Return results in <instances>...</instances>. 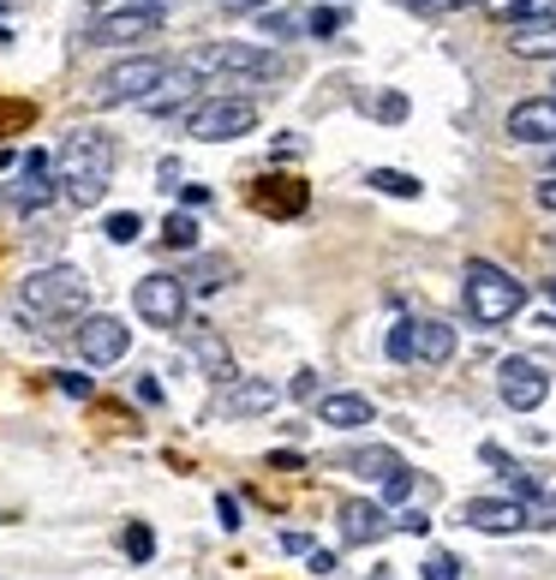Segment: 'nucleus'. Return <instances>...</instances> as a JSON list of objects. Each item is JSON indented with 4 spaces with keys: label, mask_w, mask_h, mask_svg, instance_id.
I'll use <instances>...</instances> for the list:
<instances>
[{
    "label": "nucleus",
    "mask_w": 556,
    "mask_h": 580,
    "mask_svg": "<svg viewBox=\"0 0 556 580\" xmlns=\"http://www.w3.org/2000/svg\"><path fill=\"white\" fill-rule=\"evenodd\" d=\"M108 180H114V138L96 132V126H72L55 156V192H67L72 210H96L108 198Z\"/></svg>",
    "instance_id": "nucleus-1"
},
{
    "label": "nucleus",
    "mask_w": 556,
    "mask_h": 580,
    "mask_svg": "<svg viewBox=\"0 0 556 580\" xmlns=\"http://www.w3.org/2000/svg\"><path fill=\"white\" fill-rule=\"evenodd\" d=\"M84 306H91V282L72 263H55V270H36L19 282V318H31V323L84 318Z\"/></svg>",
    "instance_id": "nucleus-2"
},
{
    "label": "nucleus",
    "mask_w": 556,
    "mask_h": 580,
    "mask_svg": "<svg viewBox=\"0 0 556 580\" xmlns=\"http://www.w3.org/2000/svg\"><path fill=\"white\" fill-rule=\"evenodd\" d=\"M461 299L478 323H509L527 311V282L509 275L502 263H490V258H473L461 270Z\"/></svg>",
    "instance_id": "nucleus-3"
},
{
    "label": "nucleus",
    "mask_w": 556,
    "mask_h": 580,
    "mask_svg": "<svg viewBox=\"0 0 556 580\" xmlns=\"http://www.w3.org/2000/svg\"><path fill=\"white\" fill-rule=\"evenodd\" d=\"M186 67L198 79H275L282 72V55L263 43H210L198 55H186Z\"/></svg>",
    "instance_id": "nucleus-4"
},
{
    "label": "nucleus",
    "mask_w": 556,
    "mask_h": 580,
    "mask_svg": "<svg viewBox=\"0 0 556 580\" xmlns=\"http://www.w3.org/2000/svg\"><path fill=\"white\" fill-rule=\"evenodd\" d=\"M162 72H168V60H156V55H126V60H114V67L103 72V79H96L91 103H96V108H126V103H144V96L162 84Z\"/></svg>",
    "instance_id": "nucleus-5"
},
{
    "label": "nucleus",
    "mask_w": 556,
    "mask_h": 580,
    "mask_svg": "<svg viewBox=\"0 0 556 580\" xmlns=\"http://www.w3.org/2000/svg\"><path fill=\"white\" fill-rule=\"evenodd\" d=\"M251 126H258V103L251 96H210V103H198L186 115V132L198 144H227V138H246Z\"/></svg>",
    "instance_id": "nucleus-6"
},
{
    "label": "nucleus",
    "mask_w": 556,
    "mask_h": 580,
    "mask_svg": "<svg viewBox=\"0 0 556 580\" xmlns=\"http://www.w3.org/2000/svg\"><path fill=\"white\" fill-rule=\"evenodd\" d=\"M389 359H425V365H443L449 353H454V330L449 323H437V318H401L395 330H389Z\"/></svg>",
    "instance_id": "nucleus-7"
},
{
    "label": "nucleus",
    "mask_w": 556,
    "mask_h": 580,
    "mask_svg": "<svg viewBox=\"0 0 556 580\" xmlns=\"http://www.w3.org/2000/svg\"><path fill=\"white\" fill-rule=\"evenodd\" d=\"M497 395L509 401L514 413H539L551 401V371L539 359H521V353H509V359L497 365Z\"/></svg>",
    "instance_id": "nucleus-8"
},
{
    "label": "nucleus",
    "mask_w": 556,
    "mask_h": 580,
    "mask_svg": "<svg viewBox=\"0 0 556 580\" xmlns=\"http://www.w3.org/2000/svg\"><path fill=\"white\" fill-rule=\"evenodd\" d=\"M132 306L144 323H156V330H180L186 323V282L180 275H144V282L132 287Z\"/></svg>",
    "instance_id": "nucleus-9"
},
{
    "label": "nucleus",
    "mask_w": 556,
    "mask_h": 580,
    "mask_svg": "<svg viewBox=\"0 0 556 580\" xmlns=\"http://www.w3.org/2000/svg\"><path fill=\"white\" fill-rule=\"evenodd\" d=\"M162 31V7H150V0H120V7H108L103 19L84 31V43H144V36Z\"/></svg>",
    "instance_id": "nucleus-10"
},
{
    "label": "nucleus",
    "mask_w": 556,
    "mask_h": 580,
    "mask_svg": "<svg viewBox=\"0 0 556 580\" xmlns=\"http://www.w3.org/2000/svg\"><path fill=\"white\" fill-rule=\"evenodd\" d=\"M72 342H79L84 365H114V359H126V347H132V330H126L120 318H108V311H96V318H79Z\"/></svg>",
    "instance_id": "nucleus-11"
},
{
    "label": "nucleus",
    "mask_w": 556,
    "mask_h": 580,
    "mask_svg": "<svg viewBox=\"0 0 556 580\" xmlns=\"http://www.w3.org/2000/svg\"><path fill=\"white\" fill-rule=\"evenodd\" d=\"M275 407H282V389L263 383V377H227L216 395L222 419H258V413H275Z\"/></svg>",
    "instance_id": "nucleus-12"
},
{
    "label": "nucleus",
    "mask_w": 556,
    "mask_h": 580,
    "mask_svg": "<svg viewBox=\"0 0 556 580\" xmlns=\"http://www.w3.org/2000/svg\"><path fill=\"white\" fill-rule=\"evenodd\" d=\"M12 204L24 210V216H36V210L55 204V156L48 150H31L19 168V186H12Z\"/></svg>",
    "instance_id": "nucleus-13"
},
{
    "label": "nucleus",
    "mask_w": 556,
    "mask_h": 580,
    "mask_svg": "<svg viewBox=\"0 0 556 580\" xmlns=\"http://www.w3.org/2000/svg\"><path fill=\"white\" fill-rule=\"evenodd\" d=\"M335 526H341V538H347V545H377V538H389L395 533V514L383 509V502H341L335 509Z\"/></svg>",
    "instance_id": "nucleus-14"
},
{
    "label": "nucleus",
    "mask_w": 556,
    "mask_h": 580,
    "mask_svg": "<svg viewBox=\"0 0 556 580\" xmlns=\"http://www.w3.org/2000/svg\"><path fill=\"white\" fill-rule=\"evenodd\" d=\"M461 521L478 526V533H521V526H527V502H514V497H466L461 502Z\"/></svg>",
    "instance_id": "nucleus-15"
},
{
    "label": "nucleus",
    "mask_w": 556,
    "mask_h": 580,
    "mask_svg": "<svg viewBox=\"0 0 556 580\" xmlns=\"http://www.w3.org/2000/svg\"><path fill=\"white\" fill-rule=\"evenodd\" d=\"M509 138L514 144H556V96L514 103L509 108Z\"/></svg>",
    "instance_id": "nucleus-16"
},
{
    "label": "nucleus",
    "mask_w": 556,
    "mask_h": 580,
    "mask_svg": "<svg viewBox=\"0 0 556 580\" xmlns=\"http://www.w3.org/2000/svg\"><path fill=\"white\" fill-rule=\"evenodd\" d=\"M371 419H377L371 395H353V389L318 395V425H335V431H359V425H371Z\"/></svg>",
    "instance_id": "nucleus-17"
},
{
    "label": "nucleus",
    "mask_w": 556,
    "mask_h": 580,
    "mask_svg": "<svg viewBox=\"0 0 556 580\" xmlns=\"http://www.w3.org/2000/svg\"><path fill=\"white\" fill-rule=\"evenodd\" d=\"M251 204H258L263 216H299V210H306V186L299 180H258Z\"/></svg>",
    "instance_id": "nucleus-18"
},
{
    "label": "nucleus",
    "mask_w": 556,
    "mask_h": 580,
    "mask_svg": "<svg viewBox=\"0 0 556 580\" xmlns=\"http://www.w3.org/2000/svg\"><path fill=\"white\" fill-rule=\"evenodd\" d=\"M186 342H192L198 365H204V371L216 377V383H227V377H234V359H227V342H222L216 330H210V323H198V330H186Z\"/></svg>",
    "instance_id": "nucleus-19"
},
{
    "label": "nucleus",
    "mask_w": 556,
    "mask_h": 580,
    "mask_svg": "<svg viewBox=\"0 0 556 580\" xmlns=\"http://www.w3.org/2000/svg\"><path fill=\"white\" fill-rule=\"evenodd\" d=\"M180 282H186V294H216V287L234 282V263L227 258H198L192 275H180Z\"/></svg>",
    "instance_id": "nucleus-20"
},
{
    "label": "nucleus",
    "mask_w": 556,
    "mask_h": 580,
    "mask_svg": "<svg viewBox=\"0 0 556 580\" xmlns=\"http://www.w3.org/2000/svg\"><path fill=\"white\" fill-rule=\"evenodd\" d=\"M485 12L502 24H533V19H545V12H556V0H485Z\"/></svg>",
    "instance_id": "nucleus-21"
},
{
    "label": "nucleus",
    "mask_w": 556,
    "mask_h": 580,
    "mask_svg": "<svg viewBox=\"0 0 556 580\" xmlns=\"http://www.w3.org/2000/svg\"><path fill=\"white\" fill-rule=\"evenodd\" d=\"M347 466H353V473H365V478H377V485H383V478L401 466V455H395V449H383V443H371V449H359V455H347Z\"/></svg>",
    "instance_id": "nucleus-22"
},
{
    "label": "nucleus",
    "mask_w": 556,
    "mask_h": 580,
    "mask_svg": "<svg viewBox=\"0 0 556 580\" xmlns=\"http://www.w3.org/2000/svg\"><path fill=\"white\" fill-rule=\"evenodd\" d=\"M365 186H377V192H389V198H419L425 192L419 174H401V168H371V174H365Z\"/></svg>",
    "instance_id": "nucleus-23"
},
{
    "label": "nucleus",
    "mask_w": 556,
    "mask_h": 580,
    "mask_svg": "<svg viewBox=\"0 0 556 580\" xmlns=\"http://www.w3.org/2000/svg\"><path fill=\"white\" fill-rule=\"evenodd\" d=\"M514 55H556V24H514Z\"/></svg>",
    "instance_id": "nucleus-24"
},
{
    "label": "nucleus",
    "mask_w": 556,
    "mask_h": 580,
    "mask_svg": "<svg viewBox=\"0 0 556 580\" xmlns=\"http://www.w3.org/2000/svg\"><path fill=\"white\" fill-rule=\"evenodd\" d=\"M162 239H168L174 251H192V246H198V222H192V210H174V216L162 222Z\"/></svg>",
    "instance_id": "nucleus-25"
},
{
    "label": "nucleus",
    "mask_w": 556,
    "mask_h": 580,
    "mask_svg": "<svg viewBox=\"0 0 556 580\" xmlns=\"http://www.w3.org/2000/svg\"><path fill=\"white\" fill-rule=\"evenodd\" d=\"M263 36H270V43L306 36V12H263Z\"/></svg>",
    "instance_id": "nucleus-26"
},
{
    "label": "nucleus",
    "mask_w": 556,
    "mask_h": 580,
    "mask_svg": "<svg viewBox=\"0 0 556 580\" xmlns=\"http://www.w3.org/2000/svg\"><path fill=\"white\" fill-rule=\"evenodd\" d=\"M120 545H126V557H132V563H150V557H156V533H150L144 521H126V538H120Z\"/></svg>",
    "instance_id": "nucleus-27"
},
{
    "label": "nucleus",
    "mask_w": 556,
    "mask_h": 580,
    "mask_svg": "<svg viewBox=\"0 0 556 580\" xmlns=\"http://www.w3.org/2000/svg\"><path fill=\"white\" fill-rule=\"evenodd\" d=\"M108 239H114V246H132V239L138 234H144V222H138L132 216V210H114V216H108V228H103Z\"/></svg>",
    "instance_id": "nucleus-28"
},
{
    "label": "nucleus",
    "mask_w": 556,
    "mask_h": 580,
    "mask_svg": "<svg viewBox=\"0 0 556 580\" xmlns=\"http://www.w3.org/2000/svg\"><path fill=\"white\" fill-rule=\"evenodd\" d=\"M527 526H556V490H533L527 497Z\"/></svg>",
    "instance_id": "nucleus-29"
},
{
    "label": "nucleus",
    "mask_w": 556,
    "mask_h": 580,
    "mask_svg": "<svg viewBox=\"0 0 556 580\" xmlns=\"http://www.w3.org/2000/svg\"><path fill=\"white\" fill-rule=\"evenodd\" d=\"M31 120H36V108H31V103H7V96H0V138L19 132V126H31Z\"/></svg>",
    "instance_id": "nucleus-30"
},
{
    "label": "nucleus",
    "mask_w": 556,
    "mask_h": 580,
    "mask_svg": "<svg viewBox=\"0 0 556 580\" xmlns=\"http://www.w3.org/2000/svg\"><path fill=\"white\" fill-rule=\"evenodd\" d=\"M401 497H413V466H407V461H401L395 473L383 478V502H401Z\"/></svg>",
    "instance_id": "nucleus-31"
},
{
    "label": "nucleus",
    "mask_w": 556,
    "mask_h": 580,
    "mask_svg": "<svg viewBox=\"0 0 556 580\" xmlns=\"http://www.w3.org/2000/svg\"><path fill=\"white\" fill-rule=\"evenodd\" d=\"M306 31H311V36H335V31H341V12H335V7L306 12Z\"/></svg>",
    "instance_id": "nucleus-32"
},
{
    "label": "nucleus",
    "mask_w": 556,
    "mask_h": 580,
    "mask_svg": "<svg viewBox=\"0 0 556 580\" xmlns=\"http://www.w3.org/2000/svg\"><path fill=\"white\" fill-rule=\"evenodd\" d=\"M419 575H425V580H461V563H454V557H443V551H437V557L425 563Z\"/></svg>",
    "instance_id": "nucleus-33"
},
{
    "label": "nucleus",
    "mask_w": 556,
    "mask_h": 580,
    "mask_svg": "<svg viewBox=\"0 0 556 580\" xmlns=\"http://www.w3.org/2000/svg\"><path fill=\"white\" fill-rule=\"evenodd\" d=\"M401 115H407V96H401V91L377 96V120H401Z\"/></svg>",
    "instance_id": "nucleus-34"
},
{
    "label": "nucleus",
    "mask_w": 556,
    "mask_h": 580,
    "mask_svg": "<svg viewBox=\"0 0 556 580\" xmlns=\"http://www.w3.org/2000/svg\"><path fill=\"white\" fill-rule=\"evenodd\" d=\"M395 533H413V538H425V533H431V521H425L419 509H407V514H395Z\"/></svg>",
    "instance_id": "nucleus-35"
},
{
    "label": "nucleus",
    "mask_w": 556,
    "mask_h": 580,
    "mask_svg": "<svg viewBox=\"0 0 556 580\" xmlns=\"http://www.w3.org/2000/svg\"><path fill=\"white\" fill-rule=\"evenodd\" d=\"M216 521H222V533H239V502L234 497H216Z\"/></svg>",
    "instance_id": "nucleus-36"
},
{
    "label": "nucleus",
    "mask_w": 556,
    "mask_h": 580,
    "mask_svg": "<svg viewBox=\"0 0 556 580\" xmlns=\"http://www.w3.org/2000/svg\"><path fill=\"white\" fill-rule=\"evenodd\" d=\"M287 395H294V401H318V371H299Z\"/></svg>",
    "instance_id": "nucleus-37"
},
{
    "label": "nucleus",
    "mask_w": 556,
    "mask_h": 580,
    "mask_svg": "<svg viewBox=\"0 0 556 580\" xmlns=\"http://www.w3.org/2000/svg\"><path fill=\"white\" fill-rule=\"evenodd\" d=\"M60 389L79 395V401H91V377H79V371H60Z\"/></svg>",
    "instance_id": "nucleus-38"
},
{
    "label": "nucleus",
    "mask_w": 556,
    "mask_h": 580,
    "mask_svg": "<svg viewBox=\"0 0 556 580\" xmlns=\"http://www.w3.org/2000/svg\"><path fill=\"white\" fill-rule=\"evenodd\" d=\"M401 7H413V12H443V7H466V0H401Z\"/></svg>",
    "instance_id": "nucleus-39"
},
{
    "label": "nucleus",
    "mask_w": 556,
    "mask_h": 580,
    "mask_svg": "<svg viewBox=\"0 0 556 580\" xmlns=\"http://www.w3.org/2000/svg\"><path fill=\"white\" fill-rule=\"evenodd\" d=\"M533 198H539V210H556V174H551V180H545V186H539V192H533Z\"/></svg>",
    "instance_id": "nucleus-40"
},
{
    "label": "nucleus",
    "mask_w": 556,
    "mask_h": 580,
    "mask_svg": "<svg viewBox=\"0 0 556 580\" xmlns=\"http://www.w3.org/2000/svg\"><path fill=\"white\" fill-rule=\"evenodd\" d=\"M180 198H186V210H198V204H210V186H186Z\"/></svg>",
    "instance_id": "nucleus-41"
},
{
    "label": "nucleus",
    "mask_w": 556,
    "mask_h": 580,
    "mask_svg": "<svg viewBox=\"0 0 556 580\" xmlns=\"http://www.w3.org/2000/svg\"><path fill=\"white\" fill-rule=\"evenodd\" d=\"M222 7H234V12H258V7H270V0H222Z\"/></svg>",
    "instance_id": "nucleus-42"
},
{
    "label": "nucleus",
    "mask_w": 556,
    "mask_h": 580,
    "mask_svg": "<svg viewBox=\"0 0 556 580\" xmlns=\"http://www.w3.org/2000/svg\"><path fill=\"white\" fill-rule=\"evenodd\" d=\"M545 299H551V306H556V275H551V282H545Z\"/></svg>",
    "instance_id": "nucleus-43"
}]
</instances>
